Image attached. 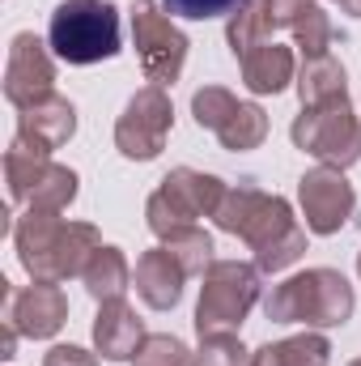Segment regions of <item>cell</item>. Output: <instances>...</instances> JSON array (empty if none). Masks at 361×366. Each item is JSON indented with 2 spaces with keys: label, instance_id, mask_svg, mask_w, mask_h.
I'll return each mask as SVG.
<instances>
[{
  "label": "cell",
  "instance_id": "cell-17",
  "mask_svg": "<svg viewBox=\"0 0 361 366\" xmlns=\"http://www.w3.org/2000/svg\"><path fill=\"white\" fill-rule=\"evenodd\" d=\"M298 98L302 107H323L349 98V73L336 56H310L298 69Z\"/></svg>",
  "mask_w": 361,
  "mask_h": 366
},
{
  "label": "cell",
  "instance_id": "cell-34",
  "mask_svg": "<svg viewBox=\"0 0 361 366\" xmlns=\"http://www.w3.org/2000/svg\"><path fill=\"white\" fill-rule=\"evenodd\" d=\"M336 4H340V0H336Z\"/></svg>",
  "mask_w": 361,
  "mask_h": 366
},
{
  "label": "cell",
  "instance_id": "cell-11",
  "mask_svg": "<svg viewBox=\"0 0 361 366\" xmlns=\"http://www.w3.org/2000/svg\"><path fill=\"white\" fill-rule=\"evenodd\" d=\"M56 51H51V43H43L39 34H30V30H21V34H13V43H9V60H4V98L17 107V111H26V107H34L39 98H47V94H56V60H51Z\"/></svg>",
  "mask_w": 361,
  "mask_h": 366
},
{
  "label": "cell",
  "instance_id": "cell-15",
  "mask_svg": "<svg viewBox=\"0 0 361 366\" xmlns=\"http://www.w3.org/2000/svg\"><path fill=\"white\" fill-rule=\"evenodd\" d=\"M132 285L149 311H175L183 298V285H187V269L171 256L166 243H158V247L141 252V260L132 269Z\"/></svg>",
  "mask_w": 361,
  "mask_h": 366
},
{
  "label": "cell",
  "instance_id": "cell-28",
  "mask_svg": "<svg viewBox=\"0 0 361 366\" xmlns=\"http://www.w3.org/2000/svg\"><path fill=\"white\" fill-rule=\"evenodd\" d=\"M243 0H162V9L171 17H187V21H208V17H230Z\"/></svg>",
  "mask_w": 361,
  "mask_h": 366
},
{
  "label": "cell",
  "instance_id": "cell-26",
  "mask_svg": "<svg viewBox=\"0 0 361 366\" xmlns=\"http://www.w3.org/2000/svg\"><path fill=\"white\" fill-rule=\"evenodd\" d=\"M234 107H238V98L225 90V86H200V90L191 94V115H195V124L204 132H217Z\"/></svg>",
  "mask_w": 361,
  "mask_h": 366
},
{
  "label": "cell",
  "instance_id": "cell-6",
  "mask_svg": "<svg viewBox=\"0 0 361 366\" xmlns=\"http://www.w3.org/2000/svg\"><path fill=\"white\" fill-rule=\"evenodd\" d=\"M225 183L217 175H204V171H191V167H175L162 187L145 200V222L158 239L175 234L183 226H195L200 217H217L221 200H225Z\"/></svg>",
  "mask_w": 361,
  "mask_h": 366
},
{
  "label": "cell",
  "instance_id": "cell-33",
  "mask_svg": "<svg viewBox=\"0 0 361 366\" xmlns=\"http://www.w3.org/2000/svg\"><path fill=\"white\" fill-rule=\"evenodd\" d=\"M349 366H361V358H353V362H349Z\"/></svg>",
  "mask_w": 361,
  "mask_h": 366
},
{
  "label": "cell",
  "instance_id": "cell-2",
  "mask_svg": "<svg viewBox=\"0 0 361 366\" xmlns=\"http://www.w3.org/2000/svg\"><path fill=\"white\" fill-rule=\"evenodd\" d=\"M13 247H17V260L30 273V281L64 285L86 273L102 239L90 222H64L60 213L26 209V217L13 222Z\"/></svg>",
  "mask_w": 361,
  "mask_h": 366
},
{
  "label": "cell",
  "instance_id": "cell-18",
  "mask_svg": "<svg viewBox=\"0 0 361 366\" xmlns=\"http://www.w3.org/2000/svg\"><path fill=\"white\" fill-rule=\"evenodd\" d=\"M332 362V341L323 332H298L285 341H272L251 354V366H327Z\"/></svg>",
  "mask_w": 361,
  "mask_h": 366
},
{
  "label": "cell",
  "instance_id": "cell-3",
  "mask_svg": "<svg viewBox=\"0 0 361 366\" xmlns=\"http://www.w3.org/2000/svg\"><path fill=\"white\" fill-rule=\"evenodd\" d=\"M357 311V294L349 277L336 269H306L272 285L264 298V315L272 324H306V328H340Z\"/></svg>",
  "mask_w": 361,
  "mask_h": 366
},
{
  "label": "cell",
  "instance_id": "cell-31",
  "mask_svg": "<svg viewBox=\"0 0 361 366\" xmlns=\"http://www.w3.org/2000/svg\"><path fill=\"white\" fill-rule=\"evenodd\" d=\"M340 9H345V13H353V17H361V0H340Z\"/></svg>",
  "mask_w": 361,
  "mask_h": 366
},
{
  "label": "cell",
  "instance_id": "cell-22",
  "mask_svg": "<svg viewBox=\"0 0 361 366\" xmlns=\"http://www.w3.org/2000/svg\"><path fill=\"white\" fill-rule=\"evenodd\" d=\"M272 34V21L264 13V0H243L230 17H225V43L234 51V60L251 56L255 47H264Z\"/></svg>",
  "mask_w": 361,
  "mask_h": 366
},
{
  "label": "cell",
  "instance_id": "cell-23",
  "mask_svg": "<svg viewBox=\"0 0 361 366\" xmlns=\"http://www.w3.org/2000/svg\"><path fill=\"white\" fill-rule=\"evenodd\" d=\"M162 243L171 247V256L187 269V277H204V269L213 264V239H208V230H200V226H183L175 234H166Z\"/></svg>",
  "mask_w": 361,
  "mask_h": 366
},
{
  "label": "cell",
  "instance_id": "cell-12",
  "mask_svg": "<svg viewBox=\"0 0 361 366\" xmlns=\"http://www.w3.org/2000/svg\"><path fill=\"white\" fill-rule=\"evenodd\" d=\"M4 324L30 341H51L68 324V298L56 281H30L26 290L4 281Z\"/></svg>",
  "mask_w": 361,
  "mask_h": 366
},
{
  "label": "cell",
  "instance_id": "cell-29",
  "mask_svg": "<svg viewBox=\"0 0 361 366\" xmlns=\"http://www.w3.org/2000/svg\"><path fill=\"white\" fill-rule=\"evenodd\" d=\"M310 4H315V0H264V13H268L272 30H293L298 17H302Z\"/></svg>",
  "mask_w": 361,
  "mask_h": 366
},
{
  "label": "cell",
  "instance_id": "cell-5",
  "mask_svg": "<svg viewBox=\"0 0 361 366\" xmlns=\"http://www.w3.org/2000/svg\"><path fill=\"white\" fill-rule=\"evenodd\" d=\"M264 298L260 269L243 264V260H213L204 269L200 285V302H195V332L213 337V332H238L243 320L255 311V302Z\"/></svg>",
  "mask_w": 361,
  "mask_h": 366
},
{
  "label": "cell",
  "instance_id": "cell-25",
  "mask_svg": "<svg viewBox=\"0 0 361 366\" xmlns=\"http://www.w3.org/2000/svg\"><path fill=\"white\" fill-rule=\"evenodd\" d=\"M195 366H251V350L238 341V332H213L200 337Z\"/></svg>",
  "mask_w": 361,
  "mask_h": 366
},
{
  "label": "cell",
  "instance_id": "cell-10",
  "mask_svg": "<svg viewBox=\"0 0 361 366\" xmlns=\"http://www.w3.org/2000/svg\"><path fill=\"white\" fill-rule=\"evenodd\" d=\"M298 204L310 234H340L357 213V192L336 167H315L298 179Z\"/></svg>",
  "mask_w": 361,
  "mask_h": 366
},
{
  "label": "cell",
  "instance_id": "cell-27",
  "mask_svg": "<svg viewBox=\"0 0 361 366\" xmlns=\"http://www.w3.org/2000/svg\"><path fill=\"white\" fill-rule=\"evenodd\" d=\"M132 366H195V354L183 345L179 337L171 332H158L141 345V354L132 358Z\"/></svg>",
  "mask_w": 361,
  "mask_h": 366
},
{
  "label": "cell",
  "instance_id": "cell-20",
  "mask_svg": "<svg viewBox=\"0 0 361 366\" xmlns=\"http://www.w3.org/2000/svg\"><path fill=\"white\" fill-rule=\"evenodd\" d=\"M81 281H86V290H90L93 302H111V298H123V294H128V285H132L128 256H123L119 247L102 243V247L93 252V260L86 264Z\"/></svg>",
  "mask_w": 361,
  "mask_h": 366
},
{
  "label": "cell",
  "instance_id": "cell-4",
  "mask_svg": "<svg viewBox=\"0 0 361 366\" xmlns=\"http://www.w3.org/2000/svg\"><path fill=\"white\" fill-rule=\"evenodd\" d=\"M47 43L56 51V60H64L73 69L102 64L123 51L119 47V9L111 0H64L51 13Z\"/></svg>",
  "mask_w": 361,
  "mask_h": 366
},
{
  "label": "cell",
  "instance_id": "cell-13",
  "mask_svg": "<svg viewBox=\"0 0 361 366\" xmlns=\"http://www.w3.org/2000/svg\"><path fill=\"white\" fill-rule=\"evenodd\" d=\"M73 132H77V107L60 94H47L34 107L17 111V141L39 154H56L60 145L73 141Z\"/></svg>",
  "mask_w": 361,
  "mask_h": 366
},
{
  "label": "cell",
  "instance_id": "cell-16",
  "mask_svg": "<svg viewBox=\"0 0 361 366\" xmlns=\"http://www.w3.org/2000/svg\"><path fill=\"white\" fill-rule=\"evenodd\" d=\"M238 64H243V86L251 94H280L289 90V81H298V60H293V47L285 43H264Z\"/></svg>",
  "mask_w": 361,
  "mask_h": 366
},
{
  "label": "cell",
  "instance_id": "cell-24",
  "mask_svg": "<svg viewBox=\"0 0 361 366\" xmlns=\"http://www.w3.org/2000/svg\"><path fill=\"white\" fill-rule=\"evenodd\" d=\"M332 39H336L332 17H327L319 4H310V9L298 17V26H293V47L302 51V60H310V56H332V51H327Z\"/></svg>",
  "mask_w": 361,
  "mask_h": 366
},
{
  "label": "cell",
  "instance_id": "cell-30",
  "mask_svg": "<svg viewBox=\"0 0 361 366\" xmlns=\"http://www.w3.org/2000/svg\"><path fill=\"white\" fill-rule=\"evenodd\" d=\"M43 366H102V362H98V354L81 350V345H51Z\"/></svg>",
  "mask_w": 361,
  "mask_h": 366
},
{
  "label": "cell",
  "instance_id": "cell-8",
  "mask_svg": "<svg viewBox=\"0 0 361 366\" xmlns=\"http://www.w3.org/2000/svg\"><path fill=\"white\" fill-rule=\"evenodd\" d=\"M132 21V47L136 60L149 77V86H175L187 64V34L175 26V17L162 9V0H132L128 9Z\"/></svg>",
  "mask_w": 361,
  "mask_h": 366
},
{
  "label": "cell",
  "instance_id": "cell-14",
  "mask_svg": "<svg viewBox=\"0 0 361 366\" xmlns=\"http://www.w3.org/2000/svg\"><path fill=\"white\" fill-rule=\"evenodd\" d=\"M145 341H149L145 320H141L123 298L98 302V315H93V350H98L106 362H132Z\"/></svg>",
  "mask_w": 361,
  "mask_h": 366
},
{
  "label": "cell",
  "instance_id": "cell-21",
  "mask_svg": "<svg viewBox=\"0 0 361 366\" xmlns=\"http://www.w3.org/2000/svg\"><path fill=\"white\" fill-rule=\"evenodd\" d=\"M213 137L221 141V149H234V154L260 149V145L268 141V115H264L260 102H243V98H238V107L225 115V124H221Z\"/></svg>",
  "mask_w": 361,
  "mask_h": 366
},
{
  "label": "cell",
  "instance_id": "cell-32",
  "mask_svg": "<svg viewBox=\"0 0 361 366\" xmlns=\"http://www.w3.org/2000/svg\"><path fill=\"white\" fill-rule=\"evenodd\" d=\"M357 277H361V252H357Z\"/></svg>",
  "mask_w": 361,
  "mask_h": 366
},
{
  "label": "cell",
  "instance_id": "cell-7",
  "mask_svg": "<svg viewBox=\"0 0 361 366\" xmlns=\"http://www.w3.org/2000/svg\"><path fill=\"white\" fill-rule=\"evenodd\" d=\"M289 137L319 167L349 171L353 162H361V115L353 111L349 98L323 102V107H302V115L293 119Z\"/></svg>",
  "mask_w": 361,
  "mask_h": 366
},
{
  "label": "cell",
  "instance_id": "cell-9",
  "mask_svg": "<svg viewBox=\"0 0 361 366\" xmlns=\"http://www.w3.org/2000/svg\"><path fill=\"white\" fill-rule=\"evenodd\" d=\"M175 128V102L162 86H145L128 98L123 115L115 119V149L128 162H153L166 149V137Z\"/></svg>",
  "mask_w": 361,
  "mask_h": 366
},
{
  "label": "cell",
  "instance_id": "cell-19",
  "mask_svg": "<svg viewBox=\"0 0 361 366\" xmlns=\"http://www.w3.org/2000/svg\"><path fill=\"white\" fill-rule=\"evenodd\" d=\"M77 192H81L77 171H73V167H60V162L47 158L43 171L34 175V183L26 187L21 204H26V209H43V213H64V209L77 200Z\"/></svg>",
  "mask_w": 361,
  "mask_h": 366
},
{
  "label": "cell",
  "instance_id": "cell-1",
  "mask_svg": "<svg viewBox=\"0 0 361 366\" xmlns=\"http://www.w3.org/2000/svg\"><path fill=\"white\" fill-rule=\"evenodd\" d=\"M213 222L255 252L260 273H280L306 256V226L293 217V204L285 196H268V192L251 187V183L230 187Z\"/></svg>",
  "mask_w": 361,
  "mask_h": 366
}]
</instances>
